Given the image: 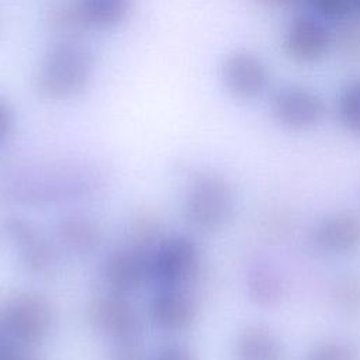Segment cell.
<instances>
[{
    "instance_id": "27",
    "label": "cell",
    "mask_w": 360,
    "mask_h": 360,
    "mask_svg": "<svg viewBox=\"0 0 360 360\" xmlns=\"http://www.w3.org/2000/svg\"><path fill=\"white\" fill-rule=\"evenodd\" d=\"M354 11L360 15V0H354Z\"/></svg>"
},
{
    "instance_id": "17",
    "label": "cell",
    "mask_w": 360,
    "mask_h": 360,
    "mask_svg": "<svg viewBox=\"0 0 360 360\" xmlns=\"http://www.w3.org/2000/svg\"><path fill=\"white\" fill-rule=\"evenodd\" d=\"M90 30H111L128 17L132 0H79Z\"/></svg>"
},
{
    "instance_id": "5",
    "label": "cell",
    "mask_w": 360,
    "mask_h": 360,
    "mask_svg": "<svg viewBox=\"0 0 360 360\" xmlns=\"http://www.w3.org/2000/svg\"><path fill=\"white\" fill-rule=\"evenodd\" d=\"M271 114L285 129L302 132L319 125L325 115L322 97L311 87L287 84L271 97Z\"/></svg>"
},
{
    "instance_id": "13",
    "label": "cell",
    "mask_w": 360,
    "mask_h": 360,
    "mask_svg": "<svg viewBox=\"0 0 360 360\" xmlns=\"http://www.w3.org/2000/svg\"><path fill=\"white\" fill-rule=\"evenodd\" d=\"M235 360H285L280 336L264 325H248L235 338Z\"/></svg>"
},
{
    "instance_id": "14",
    "label": "cell",
    "mask_w": 360,
    "mask_h": 360,
    "mask_svg": "<svg viewBox=\"0 0 360 360\" xmlns=\"http://www.w3.org/2000/svg\"><path fill=\"white\" fill-rule=\"evenodd\" d=\"M246 288L250 300L263 308L278 305L285 295V284L278 270L260 259L248 269Z\"/></svg>"
},
{
    "instance_id": "8",
    "label": "cell",
    "mask_w": 360,
    "mask_h": 360,
    "mask_svg": "<svg viewBox=\"0 0 360 360\" xmlns=\"http://www.w3.org/2000/svg\"><path fill=\"white\" fill-rule=\"evenodd\" d=\"M219 76L226 91L239 100L256 98L269 82L264 62L246 49L229 52L221 63Z\"/></svg>"
},
{
    "instance_id": "28",
    "label": "cell",
    "mask_w": 360,
    "mask_h": 360,
    "mask_svg": "<svg viewBox=\"0 0 360 360\" xmlns=\"http://www.w3.org/2000/svg\"><path fill=\"white\" fill-rule=\"evenodd\" d=\"M1 25H3V15H1V11H0V30H1Z\"/></svg>"
},
{
    "instance_id": "10",
    "label": "cell",
    "mask_w": 360,
    "mask_h": 360,
    "mask_svg": "<svg viewBox=\"0 0 360 360\" xmlns=\"http://www.w3.org/2000/svg\"><path fill=\"white\" fill-rule=\"evenodd\" d=\"M6 232L17 248L22 264L32 273L49 274L58 264L56 252L41 231L27 218L8 217Z\"/></svg>"
},
{
    "instance_id": "24",
    "label": "cell",
    "mask_w": 360,
    "mask_h": 360,
    "mask_svg": "<svg viewBox=\"0 0 360 360\" xmlns=\"http://www.w3.org/2000/svg\"><path fill=\"white\" fill-rule=\"evenodd\" d=\"M150 360H198L191 347L183 343H169L162 346Z\"/></svg>"
},
{
    "instance_id": "22",
    "label": "cell",
    "mask_w": 360,
    "mask_h": 360,
    "mask_svg": "<svg viewBox=\"0 0 360 360\" xmlns=\"http://www.w3.org/2000/svg\"><path fill=\"white\" fill-rule=\"evenodd\" d=\"M314 10L326 20L343 21L354 11V0H308Z\"/></svg>"
},
{
    "instance_id": "19",
    "label": "cell",
    "mask_w": 360,
    "mask_h": 360,
    "mask_svg": "<svg viewBox=\"0 0 360 360\" xmlns=\"http://www.w3.org/2000/svg\"><path fill=\"white\" fill-rule=\"evenodd\" d=\"M163 238L162 221L153 212L139 211L132 218L129 226V246L145 252L150 257V253Z\"/></svg>"
},
{
    "instance_id": "25",
    "label": "cell",
    "mask_w": 360,
    "mask_h": 360,
    "mask_svg": "<svg viewBox=\"0 0 360 360\" xmlns=\"http://www.w3.org/2000/svg\"><path fill=\"white\" fill-rule=\"evenodd\" d=\"M15 125L14 110L10 103L0 96V143L4 142L13 132Z\"/></svg>"
},
{
    "instance_id": "12",
    "label": "cell",
    "mask_w": 360,
    "mask_h": 360,
    "mask_svg": "<svg viewBox=\"0 0 360 360\" xmlns=\"http://www.w3.org/2000/svg\"><path fill=\"white\" fill-rule=\"evenodd\" d=\"M149 277V255L132 246L114 250L105 260L104 278L110 292L128 297L141 290Z\"/></svg>"
},
{
    "instance_id": "7",
    "label": "cell",
    "mask_w": 360,
    "mask_h": 360,
    "mask_svg": "<svg viewBox=\"0 0 360 360\" xmlns=\"http://www.w3.org/2000/svg\"><path fill=\"white\" fill-rule=\"evenodd\" d=\"M86 318L96 330L114 342L139 339L141 318L128 297L114 292L97 295L87 304Z\"/></svg>"
},
{
    "instance_id": "11",
    "label": "cell",
    "mask_w": 360,
    "mask_h": 360,
    "mask_svg": "<svg viewBox=\"0 0 360 360\" xmlns=\"http://www.w3.org/2000/svg\"><path fill=\"white\" fill-rule=\"evenodd\" d=\"M148 309L153 325L169 333L188 330L198 315L195 300L181 287H160L152 295Z\"/></svg>"
},
{
    "instance_id": "3",
    "label": "cell",
    "mask_w": 360,
    "mask_h": 360,
    "mask_svg": "<svg viewBox=\"0 0 360 360\" xmlns=\"http://www.w3.org/2000/svg\"><path fill=\"white\" fill-rule=\"evenodd\" d=\"M235 211V194L221 174L202 173L191 183L181 205V217L188 228L200 233L224 229Z\"/></svg>"
},
{
    "instance_id": "21",
    "label": "cell",
    "mask_w": 360,
    "mask_h": 360,
    "mask_svg": "<svg viewBox=\"0 0 360 360\" xmlns=\"http://www.w3.org/2000/svg\"><path fill=\"white\" fill-rule=\"evenodd\" d=\"M305 360H360V349L343 338H325L311 346Z\"/></svg>"
},
{
    "instance_id": "6",
    "label": "cell",
    "mask_w": 360,
    "mask_h": 360,
    "mask_svg": "<svg viewBox=\"0 0 360 360\" xmlns=\"http://www.w3.org/2000/svg\"><path fill=\"white\" fill-rule=\"evenodd\" d=\"M309 239L328 256L345 257L360 252V211L338 208L323 214L311 228Z\"/></svg>"
},
{
    "instance_id": "20",
    "label": "cell",
    "mask_w": 360,
    "mask_h": 360,
    "mask_svg": "<svg viewBox=\"0 0 360 360\" xmlns=\"http://www.w3.org/2000/svg\"><path fill=\"white\" fill-rule=\"evenodd\" d=\"M336 117L346 134L360 139V79L347 83L336 100Z\"/></svg>"
},
{
    "instance_id": "18",
    "label": "cell",
    "mask_w": 360,
    "mask_h": 360,
    "mask_svg": "<svg viewBox=\"0 0 360 360\" xmlns=\"http://www.w3.org/2000/svg\"><path fill=\"white\" fill-rule=\"evenodd\" d=\"M329 300L340 314L360 316V273L338 276L329 287Z\"/></svg>"
},
{
    "instance_id": "4",
    "label": "cell",
    "mask_w": 360,
    "mask_h": 360,
    "mask_svg": "<svg viewBox=\"0 0 360 360\" xmlns=\"http://www.w3.org/2000/svg\"><path fill=\"white\" fill-rule=\"evenodd\" d=\"M150 277L160 287H181L193 280L200 269L201 253L188 235L165 236L149 257Z\"/></svg>"
},
{
    "instance_id": "23",
    "label": "cell",
    "mask_w": 360,
    "mask_h": 360,
    "mask_svg": "<svg viewBox=\"0 0 360 360\" xmlns=\"http://www.w3.org/2000/svg\"><path fill=\"white\" fill-rule=\"evenodd\" d=\"M107 360H149L139 339L114 342Z\"/></svg>"
},
{
    "instance_id": "29",
    "label": "cell",
    "mask_w": 360,
    "mask_h": 360,
    "mask_svg": "<svg viewBox=\"0 0 360 360\" xmlns=\"http://www.w3.org/2000/svg\"><path fill=\"white\" fill-rule=\"evenodd\" d=\"M359 195H360V187H359Z\"/></svg>"
},
{
    "instance_id": "9",
    "label": "cell",
    "mask_w": 360,
    "mask_h": 360,
    "mask_svg": "<svg viewBox=\"0 0 360 360\" xmlns=\"http://www.w3.org/2000/svg\"><path fill=\"white\" fill-rule=\"evenodd\" d=\"M330 34L316 17L298 15L292 18L283 37L285 55L301 65L321 60L329 51Z\"/></svg>"
},
{
    "instance_id": "26",
    "label": "cell",
    "mask_w": 360,
    "mask_h": 360,
    "mask_svg": "<svg viewBox=\"0 0 360 360\" xmlns=\"http://www.w3.org/2000/svg\"><path fill=\"white\" fill-rule=\"evenodd\" d=\"M0 360H34V359L30 356L28 350L3 346L0 347Z\"/></svg>"
},
{
    "instance_id": "2",
    "label": "cell",
    "mask_w": 360,
    "mask_h": 360,
    "mask_svg": "<svg viewBox=\"0 0 360 360\" xmlns=\"http://www.w3.org/2000/svg\"><path fill=\"white\" fill-rule=\"evenodd\" d=\"M52 323L49 300L34 290L11 295L0 308V338L4 346L30 350L46 339Z\"/></svg>"
},
{
    "instance_id": "1",
    "label": "cell",
    "mask_w": 360,
    "mask_h": 360,
    "mask_svg": "<svg viewBox=\"0 0 360 360\" xmlns=\"http://www.w3.org/2000/svg\"><path fill=\"white\" fill-rule=\"evenodd\" d=\"M93 55L80 41H59L39 59L32 87L46 101H65L83 93L93 75Z\"/></svg>"
},
{
    "instance_id": "15",
    "label": "cell",
    "mask_w": 360,
    "mask_h": 360,
    "mask_svg": "<svg viewBox=\"0 0 360 360\" xmlns=\"http://www.w3.org/2000/svg\"><path fill=\"white\" fill-rule=\"evenodd\" d=\"M44 24L48 32L59 41H80L90 30L82 13L79 0H56L45 10Z\"/></svg>"
},
{
    "instance_id": "16",
    "label": "cell",
    "mask_w": 360,
    "mask_h": 360,
    "mask_svg": "<svg viewBox=\"0 0 360 360\" xmlns=\"http://www.w3.org/2000/svg\"><path fill=\"white\" fill-rule=\"evenodd\" d=\"M58 238L66 249L79 255H89L101 242L98 225L84 215H70L59 221Z\"/></svg>"
}]
</instances>
